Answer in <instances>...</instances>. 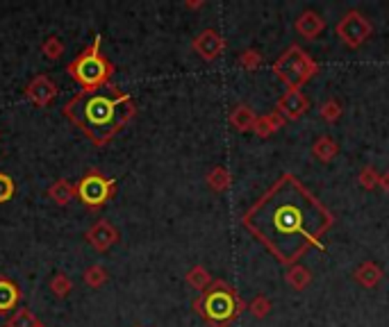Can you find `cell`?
Instances as JSON below:
<instances>
[{
    "mask_svg": "<svg viewBox=\"0 0 389 327\" xmlns=\"http://www.w3.org/2000/svg\"><path fill=\"white\" fill-rule=\"evenodd\" d=\"M50 291L55 293L57 298H67L73 291V280L67 275V272H57V275L50 280Z\"/></svg>",
    "mask_w": 389,
    "mask_h": 327,
    "instance_id": "obj_12",
    "label": "cell"
},
{
    "mask_svg": "<svg viewBox=\"0 0 389 327\" xmlns=\"http://www.w3.org/2000/svg\"><path fill=\"white\" fill-rule=\"evenodd\" d=\"M244 223L280 259L291 261L308 246H319L330 214L294 178L285 176L244 216Z\"/></svg>",
    "mask_w": 389,
    "mask_h": 327,
    "instance_id": "obj_1",
    "label": "cell"
},
{
    "mask_svg": "<svg viewBox=\"0 0 389 327\" xmlns=\"http://www.w3.org/2000/svg\"><path fill=\"white\" fill-rule=\"evenodd\" d=\"M67 71L75 82H80L84 91H96L110 82L112 78V64L101 54V37H96L78 57H75Z\"/></svg>",
    "mask_w": 389,
    "mask_h": 327,
    "instance_id": "obj_3",
    "label": "cell"
},
{
    "mask_svg": "<svg viewBox=\"0 0 389 327\" xmlns=\"http://www.w3.org/2000/svg\"><path fill=\"white\" fill-rule=\"evenodd\" d=\"M64 116L78 125L94 146H105L135 116V105L128 93L82 89L64 105Z\"/></svg>",
    "mask_w": 389,
    "mask_h": 327,
    "instance_id": "obj_2",
    "label": "cell"
},
{
    "mask_svg": "<svg viewBox=\"0 0 389 327\" xmlns=\"http://www.w3.org/2000/svg\"><path fill=\"white\" fill-rule=\"evenodd\" d=\"M75 191H78V198L86 207H91V210H98L101 205H105L116 193V182L103 178L98 171H91L89 176H84L78 182Z\"/></svg>",
    "mask_w": 389,
    "mask_h": 327,
    "instance_id": "obj_4",
    "label": "cell"
},
{
    "mask_svg": "<svg viewBox=\"0 0 389 327\" xmlns=\"http://www.w3.org/2000/svg\"><path fill=\"white\" fill-rule=\"evenodd\" d=\"M21 300V291L14 282H9L7 277H0V314H7L16 309V304Z\"/></svg>",
    "mask_w": 389,
    "mask_h": 327,
    "instance_id": "obj_8",
    "label": "cell"
},
{
    "mask_svg": "<svg viewBox=\"0 0 389 327\" xmlns=\"http://www.w3.org/2000/svg\"><path fill=\"white\" fill-rule=\"evenodd\" d=\"M39 327H46V325H43V323H39Z\"/></svg>",
    "mask_w": 389,
    "mask_h": 327,
    "instance_id": "obj_15",
    "label": "cell"
},
{
    "mask_svg": "<svg viewBox=\"0 0 389 327\" xmlns=\"http://www.w3.org/2000/svg\"><path fill=\"white\" fill-rule=\"evenodd\" d=\"M26 96L30 98V103H35L37 107H48L57 96V84L50 78H46V75H37V78L28 84Z\"/></svg>",
    "mask_w": 389,
    "mask_h": 327,
    "instance_id": "obj_6",
    "label": "cell"
},
{
    "mask_svg": "<svg viewBox=\"0 0 389 327\" xmlns=\"http://www.w3.org/2000/svg\"><path fill=\"white\" fill-rule=\"evenodd\" d=\"M107 282V270H105V266H101V264H94V266H89L84 270V285L86 287H91V289H98V287H103Z\"/></svg>",
    "mask_w": 389,
    "mask_h": 327,
    "instance_id": "obj_11",
    "label": "cell"
},
{
    "mask_svg": "<svg viewBox=\"0 0 389 327\" xmlns=\"http://www.w3.org/2000/svg\"><path fill=\"white\" fill-rule=\"evenodd\" d=\"M86 241H89L96 250H107L112 248L118 241V230L107 221H98L96 225H91V230L86 232Z\"/></svg>",
    "mask_w": 389,
    "mask_h": 327,
    "instance_id": "obj_7",
    "label": "cell"
},
{
    "mask_svg": "<svg viewBox=\"0 0 389 327\" xmlns=\"http://www.w3.org/2000/svg\"><path fill=\"white\" fill-rule=\"evenodd\" d=\"M75 195H78V191H75V187L69 182V180H57L52 187L48 189V198L55 202V205H69Z\"/></svg>",
    "mask_w": 389,
    "mask_h": 327,
    "instance_id": "obj_9",
    "label": "cell"
},
{
    "mask_svg": "<svg viewBox=\"0 0 389 327\" xmlns=\"http://www.w3.org/2000/svg\"><path fill=\"white\" fill-rule=\"evenodd\" d=\"M41 50L48 59H57V57H62V52H64V43L60 41V37H48L46 41H43Z\"/></svg>",
    "mask_w": 389,
    "mask_h": 327,
    "instance_id": "obj_13",
    "label": "cell"
},
{
    "mask_svg": "<svg viewBox=\"0 0 389 327\" xmlns=\"http://www.w3.org/2000/svg\"><path fill=\"white\" fill-rule=\"evenodd\" d=\"M5 327H39V319L30 309L21 307L9 316V321H7Z\"/></svg>",
    "mask_w": 389,
    "mask_h": 327,
    "instance_id": "obj_10",
    "label": "cell"
},
{
    "mask_svg": "<svg viewBox=\"0 0 389 327\" xmlns=\"http://www.w3.org/2000/svg\"><path fill=\"white\" fill-rule=\"evenodd\" d=\"M235 314V302L228 291H212L208 298H205V316L214 323H223L228 321Z\"/></svg>",
    "mask_w": 389,
    "mask_h": 327,
    "instance_id": "obj_5",
    "label": "cell"
},
{
    "mask_svg": "<svg viewBox=\"0 0 389 327\" xmlns=\"http://www.w3.org/2000/svg\"><path fill=\"white\" fill-rule=\"evenodd\" d=\"M16 187H14V180L7 176V173H0V202H7L12 200Z\"/></svg>",
    "mask_w": 389,
    "mask_h": 327,
    "instance_id": "obj_14",
    "label": "cell"
}]
</instances>
